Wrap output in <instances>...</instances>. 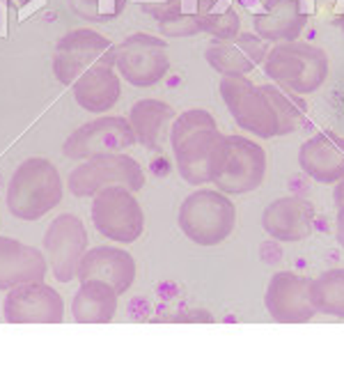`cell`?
Listing matches in <instances>:
<instances>
[{
    "label": "cell",
    "instance_id": "cell-1",
    "mask_svg": "<svg viewBox=\"0 0 344 365\" xmlns=\"http://www.w3.org/2000/svg\"><path fill=\"white\" fill-rule=\"evenodd\" d=\"M225 133L209 110L189 108L174 118L170 127V148L182 180L191 186H204L214 180L221 159Z\"/></svg>",
    "mask_w": 344,
    "mask_h": 365
},
{
    "label": "cell",
    "instance_id": "cell-2",
    "mask_svg": "<svg viewBox=\"0 0 344 365\" xmlns=\"http://www.w3.org/2000/svg\"><path fill=\"white\" fill-rule=\"evenodd\" d=\"M65 184L58 168L44 156H30L14 170L7 184V210L19 221L33 223L62 202Z\"/></svg>",
    "mask_w": 344,
    "mask_h": 365
},
{
    "label": "cell",
    "instance_id": "cell-3",
    "mask_svg": "<svg viewBox=\"0 0 344 365\" xmlns=\"http://www.w3.org/2000/svg\"><path fill=\"white\" fill-rule=\"evenodd\" d=\"M328 56L310 41H280L264 58L266 76L296 95H312L328 78Z\"/></svg>",
    "mask_w": 344,
    "mask_h": 365
},
{
    "label": "cell",
    "instance_id": "cell-4",
    "mask_svg": "<svg viewBox=\"0 0 344 365\" xmlns=\"http://www.w3.org/2000/svg\"><path fill=\"white\" fill-rule=\"evenodd\" d=\"M177 223L193 244L214 248L232 237L236 227V207L218 189H197L184 197Z\"/></svg>",
    "mask_w": 344,
    "mask_h": 365
},
{
    "label": "cell",
    "instance_id": "cell-5",
    "mask_svg": "<svg viewBox=\"0 0 344 365\" xmlns=\"http://www.w3.org/2000/svg\"><path fill=\"white\" fill-rule=\"evenodd\" d=\"M266 152L246 135H225L212 184L227 195H246L257 191L266 177Z\"/></svg>",
    "mask_w": 344,
    "mask_h": 365
},
{
    "label": "cell",
    "instance_id": "cell-6",
    "mask_svg": "<svg viewBox=\"0 0 344 365\" xmlns=\"http://www.w3.org/2000/svg\"><path fill=\"white\" fill-rule=\"evenodd\" d=\"M92 223L108 242L135 244L145 232L142 205L131 189L113 184L92 195Z\"/></svg>",
    "mask_w": 344,
    "mask_h": 365
},
{
    "label": "cell",
    "instance_id": "cell-7",
    "mask_svg": "<svg viewBox=\"0 0 344 365\" xmlns=\"http://www.w3.org/2000/svg\"><path fill=\"white\" fill-rule=\"evenodd\" d=\"M118 46L92 28L71 30L58 39L53 53V74L62 86L71 88L74 83L95 67H115Z\"/></svg>",
    "mask_w": 344,
    "mask_h": 365
},
{
    "label": "cell",
    "instance_id": "cell-8",
    "mask_svg": "<svg viewBox=\"0 0 344 365\" xmlns=\"http://www.w3.org/2000/svg\"><path fill=\"white\" fill-rule=\"evenodd\" d=\"M145 173L140 163L131 159L129 154L115 152V154H99L92 159L80 161L74 170L69 173L67 186L76 197H92L101 189L113 184L127 186L133 193H138L145 186Z\"/></svg>",
    "mask_w": 344,
    "mask_h": 365
},
{
    "label": "cell",
    "instance_id": "cell-9",
    "mask_svg": "<svg viewBox=\"0 0 344 365\" xmlns=\"http://www.w3.org/2000/svg\"><path fill=\"white\" fill-rule=\"evenodd\" d=\"M118 74L135 88H152L170 71L168 41L150 33H133L118 44Z\"/></svg>",
    "mask_w": 344,
    "mask_h": 365
},
{
    "label": "cell",
    "instance_id": "cell-10",
    "mask_svg": "<svg viewBox=\"0 0 344 365\" xmlns=\"http://www.w3.org/2000/svg\"><path fill=\"white\" fill-rule=\"evenodd\" d=\"M218 90H221L223 103L232 120L239 124V129L264 140L278 135L273 108H271L262 88L255 86L248 76H223Z\"/></svg>",
    "mask_w": 344,
    "mask_h": 365
},
{
    "label": "cell",
    "instance_id": "cell-11",
    "mask_svg": "<svg viewBox=\"0 0 344 365\" xmlns=\"http://www.w3.org/2000/svg\"><path fill=\"white\" fill-rule=\"evenodd\" d=\"M88 246L90 237L85 223L76 214H60L48 223L44 232V255L48 259V269L60 283H71L76 278Z\"/></svg>",
    "mask_w": 344,
    "mask_h": 365
},
{
    "label": "cell",
    "instance_id": "cell-12",
    "mask_svg": "<svg viewBox=\"0 0 344 365\" xmlns=\"http://www.w3.org/2000/svg\"><path fill=\"white\" fill-rule=\"evenodd\" d=\"M135 145V133L129 118L120 115H99L88 124L78 127L65 140V154L69 159L85 161L99 154H115L131 150Z\"/></svg>",
    "mask_w": 344,
    "mask_h": 365
},
{
    "label": "cell",
    "instance_id": "cell-13",
    "mask_svg": "<svg viewBox=\"0 0 344 365\" xmlns=\"http://www.w3.org/2000/svg\"><path fill=\"white\" fill-rule=\"evenodd\" d=\"M3 315L9 324H60L65 319V301L56 287L33 280L7 292Z\"/></svg>",
    "mask_w": 344,
    "mask_h": 365
},
{
    "label": "cell",
    "instance_id": "cell-14",
    "mask_svg": "<svg viewBox=\"0 0 344 365\" xmlns=\"http://www.w3.org/2000/svg\"><path fill=\"white\" fill-rule=\"evenodd\" d=\"M312 278L296 271H278L271 276L264 294V306L278 324H306L317 315L310 297Z\"/></svg>",
    "mask_w": 344,
    "mask_h": 365
},
{
    "label": "cell",
    "instance_id": "cell-15",
    "mask_svg": "<svg viewBox=\"0 0 344 365\" xmlns=\"http://www.w3.org/2000/svg\"><path fill=\"white\" fill-rule=\"evenodd\" d=\"M266 53V41L257 33H239L227 39H212L204 58L223 76H248L255 67L264 65Z\"/></svg>",
    "mask_w": 344,
    "mask_h": 365
},
{
    "label": "cell",
    "instance_id": "cell-16",
    "mask_svg": "<svg viewBox=\"0 0 344 365\" xmlns=\"http://www.w3.org/2000/svg\"><path fill=\"white\" fill-rule=\"evenodd\" d=\"M262 227L269 237L283 244L306 242L315 227V207L306 197L285 195L276 197L262 212Z\"/></svg>",
    "mask_w": 344,
    "mask_h": 365
},
{
    "label": "cell",
    "instance_id": "cell-17",
    "mask_svg": "<svg viewBox=\"0 0 344 365\" xmlns=\"http://www.w3.org/2000/svg\"><path fill=\"white\" fill-rule=\"evenodd\" d=\"M298 165L310 180L335 184L344 177V138L333 131H321L308 138L298 150Z\"/></svg>",
    "mask_w": 344,
    "mask_h": 365
},
{
    "label": "cell",
    "instance_id": "cell-18",
    "mask_svg": "<svg viewBox=\"0 0 344 365\" xmlns=\"http://www.w3.org/2000/svg\"><path fill=\"white\" fill-rule=\"evenodd\" d=\"M135 274H138V267H135V259L129 250L118 246H97V248H88V253L83 255L76 278L106 280L120 294H124L135 283Z\"/></svg>",
    "mask_w": 344,
    "mask_h": 365
},
{
    "label": "cell",
    "instance_id": "cell-19",
    "mask_svg": "<svg viewBox=\"0 0 344 365\" xmlns=\"http://www.w3.org/2000/svg\"><path fill=\"white\" fill-rule=\"evenodd\" d=\"M48 259L39 248L12 237H0V292H9L33 280H44Z\"/></svg>",
    "mask_w": 344,
    "mask_h": 365
},
{
    "label": "cell",
    "instance_id": "cell-20",
    "mask_svg": "<svg viewBox=\"0 0 344 365\" xmlns=\"http://www.w3.org/2000/svg\"><path fill=\"white\" fill-rule=\"evenodd\" d=\"M174 108L159 99H140L129 110V124L135 133V143L152 152H163L170 143V127L174 122Z\"/></svg>",
    "mask_w": 344,
    "mask_h": 365
},
{
    "label": "cell",
    "instance_id": "cell-21",
    "mask_svg": "<svg viewBox=\"0 0 344 365\" xmlns=\"http://www.w3.org/2000/svg\"><path fill=\"white\" fill-rule=\"evenodd\" d=\"M120 292L106 280L90 278L80 280L74 301H71V315L78 324H108L118 315Z\"/></svg>",
    "mask_w": 344,
    "mask_h": 365
},
{
    "label": "cell",
    "instance_id": "cell-22",
    "mask_svg": "<svg viewBox=\"0 0 344 365\" xmlns=\"http://www.w3.org/2000/svg\"><path fill=\"white\" fill-rule=\"evenodd\" d=\"M71 95L88 113H108L122 97V76H118L115 67H95L71 86Z\"/></svg>",
    "mask_w": 344,
    "mask_h": 365
},
{
    "label": "cell",
    "instance_id": "cell-23",
    "mask_svg": "<svg viewBox=\"0 0 344 365\" xmlns=\"http://www.w3.org/2000/svg\"><path fill=\"white\" fill-rule=\"evenodd\" d=\"M308 26V14L301 12V0H266L264 14L255 16V33L264 41H294Z\"/></svg>",
    "mask_w": 344,
    "mask_h": 365
},
{
    "label": "cell",
    "instance_id": "cell-24",
    "mask_svg": "<svg viewBox=\"0 0 344 365\" xmlns=\"http://www.w3.org/2000/svg\"><path fill=\"white\" fill-rule=\"evenodd\" d=\"M259 88H262L271 108L276 113L278 135H289L303 127L308 106H306V101L301 99V95H296V92H291L287 88H280L276 83H269V86H259Z\"/></svg>",
    "mask_w": 344,
    "mask_h": 365
},
{
    "label": "cell",
    "instance_id": "cell-25",
    "mask_svg": "<svg viewBox=\"0 0 344 365\" xmlns=\"http://www.w3.org/2000/svg\"><path fill=\"white\" fill-rule=\"evenodd\" d=\"M310 297L317 312L344 319V269H328L312 278Z\"/></svg>",
    "mask_w": 344,
    "mask_h": 365
},
{
    "label": "cell",
    "instance_id": "cell-26",
    "mask_svg": "<svg viewBox=\"0 0 344 365\" xmlns=\"http://www.w3.org/2000/svg\"><path fill=\"white\" fill-rule=\"evenodd\" d=\"M225 0H197V16H200L202 33H209L214 39H227L241 33V21L232 7H218Z\"/></svg>",
    "mask_w": 344,
    "mask_h": 365
},
{
    "label": "cell",
    "instance_id": "cell-27",
    "mask_svg": "<svg viewBox=\"0 0 344 365\" xmlns=\"http://www.w3.org/2000/svg\"><path fill=\"white\" fill-rule=\"evenodd\" d=\"M67 5L80 19L106 24V21L122 14L127 0H67Z\"/></svg>",
    "mask_w": 344,
    "mask_h": 365
},
{
    "label": "cell",
    "instance_id": "cell-28",
    "mask_svg": "<svg viewBox=\"0 0 344 365\" xmlns=\"http://www.w3.org/2000/svg\"><path fill=\"white\" fill-rule=\"evenodd\" d=\"M159 28L168 39H179V37H191V35H200L202 33L200 16H197V14H184V12L159 21Z\"/></svg>",
    "mask_w": 344,
    "mask_h": 365
},
{
    "label": "cell",
    "instance_id": "cell-29",
    "mask_svg": "<svg viewBox=\"0 0 344 365\" xmlns=\"http://www.w3.org/2000/svg\"><path fill=\"white\" fill-rule=\"evenodd\" d=\"M335 239L338 244L344 248V205L338 207V218H335Z\"/></svg>",
    "mask_w": 344,
    "mask_h": 365
},
{
    "label": "cell",
    "instance_id": "cell-30",
    "mask_svg": "<svg viewBox=\"0 0 344 365\" xmlns=\"http://www.w3.org/2000/svg\"><path fill=\"white\" fill-rule=\"evenodd\" d=\"M333 202H335V207L344 205V177L340 182H335V189H333Z\"/></svg>",
    "mask_w": 344,
    "mask_h": 365
},
{
    "label": "cell",
    "instance_id": "cell-31",
    "mask_svg": "<svg viewBox=\"0 0 344 365\" xmlns=\"http://www.w3.org/2000/svg\"><path fill=\"white\" fill-rule=\"evenodd\" d=\"M342 28H344V16H342Z\"/></svg>",
    "mask_w": 344,
    "mask_h": 365
}]
</instances>
